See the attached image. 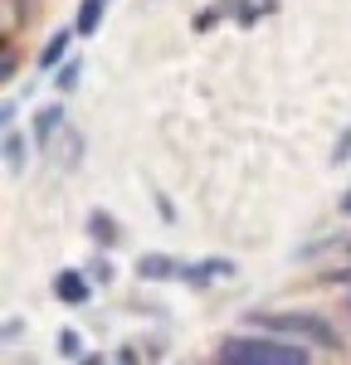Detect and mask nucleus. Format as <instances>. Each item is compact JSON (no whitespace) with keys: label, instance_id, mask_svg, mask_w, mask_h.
I'll return each instance as SVG.
<instances>
[{"label":"nucleus","instance_id":"f257e3e1","mask_svg":"<svg viewBox=\"0 0 351 365\" xmlns=\"http://www.w3.org/2000/svg\"><path fill=\"white\" fill-rule=\"evenodd\" d=\"M210 365H312V356L297 341L263 336V331H239V336H225L215 346V361Z\"/></svg>","mask_w":351,"mask_h":365},{"label":"nucleus","instance_id":"f03ea898","mask_svg":"<svg viewBox=\"0 0 351 365\" xmlns=\"http://www.w3.org/2000/svg\"><path fill=\"white\" fill-rule=\"evenodd\" d=\"M249 327L263 331V336H283V341H297V346H317V351H337L342 336L337 327L317 317V312H249Z\"/></svg>","mask_w":351,"mask_h":365},{"label":"nucleus","instance_id":"7ed1b4c3","mask_svg":"<svg viewBox=\"0 0 351 365\" xmlns=\"http://www.w3.org/2000/svg\"><path fill=\"white\" fill-rule=\"evenodd\" d=\"M54 297L63 307H83L88 297H93V278H88L83 268H58L54 273Z\"/></svg>","mask_w":351,"mask_h":365},{"label":"nucleus","instance_id":"20e7f679","mask_svg":"<svg viewBox=\"0 0 351 365\" xmlns=\"http://www.w3.org/2000/svg\"><path fill=\"white\" fill-rule=\"evenodd\" d=\"M220 278H234V258H195V263L180 268L185 287H210V282H220Z\"/></svg>","mask_w":351,"mask_h":365},{"label":"nucleus","instance_id":"39448f33","mask_svg":"<svg viewBox=\"0 0 351 365\" xmlns=\"http://www.w3.org/2000/svg\"><path fill=\"white\" fill-rule=\"evenodd\" d=\"M73 39H78V29H73V25L54 29V34L44 39V49H39V68H44V73H54V68H63V63L73 58Z\"/></svg>","mask_w":351,"mask_h":365},{"label":"nucleus","instance_id":"423d86ee","mask_svg":"<svg viewBox=\"0 0 351 365\" xmlns=\"http://www.w3.org/2000/svg\"><path fill=\"white\" fill-rule=\"evenodd\" d=\"M180 268H185V258H171V253H142L137 258L142 282H180Z\"/></svg>","mask_w":351,"mask_h":365},{"label":"nucleus","instance_id":"0eeeda50","mask_svg":"<svg viewBox=\"0 0 351 365\" xmlns=\"http://www.w3.org/2000/svg\"><path fill=\"white\" fill-rule=\"evenodd\" d=\"M88 239H93L98 249H117V244H122L117 215H108V210H88Z\"/></svg>","mask_w":351,"mask_h":365},{"label":"nucleus","instance_id":"6e6552de","mask_svg":"<svg viewBox=\"0 0 351 365\" xmlns=\"http://www.w3.org/2000/svg\"><path fill=\"white\" fill-rule=\"evenodd\" d=\"M108 5H113V0H78V15H73V29H78V39H93V34L103 29V15H108Z\"/></svg>","mask_w":351,"mask_h":365},{"label":"nucleus","instance_id":"1a4fd4ad","mask_svg":"<svg viewBox=\"0 0 351 365\" xmlns=\"http://www.w3.org/2000/svg\"><path fill=\"white\" fill-rule=\"evenodd\" d=\"M68 122V113H63V103H49V108H39L34 113V141L39 146H49V141L58 137V127Z\"/></svg>","mask_w":351,"mask_h":365},{"label":"nucleus","instance_id":"9d476101","mask_svg":"<svg viewBox=\"0 0 351 365\" xmlns=\"http://www.w3.org/2000/svg\"><path fill=\"white\" fill-rule=\"evenodd\" d=\"M25 161H29V141L20 137L15 127H5V170H10V175H20Z\"/></svg>","mask_w":351,"mask_h":365},{"label":"nucleus","instance_id":"9b49d317","mask_svg":"<svg viewBox=\"0 0 351 365\" xmlns=\"http://www.w3.org/2000/svg\"><path fill=\"white\" fill-rule=\"evenodd\" d=\"M78 78H83V58H68L63 68H54V78H49V83H54L58 98H68V93L78 88Z\"/></svg>","mask_w":351,"mask_h":365},{"label":"nucleus","instance_id":"f8f14e48","mask_svg":"<svg viewBox=\"0 0 351 365\" xmlns=\"http://www.w3.org/2000/svg\"><path fill=\"white\" fill-rule=\"evenodd\" d=\"M54 346H58V356H68V361H83V336H78V331H68V327H63Z\"/></svg>","mask_w":351,"mask_h":365},{"label":"nucleus","instance_id":"ddd939ff","mask_svg":"<svg viewBox=\"0 0 351 365\" xmlns=\"http://www.w3.org/2000/svg\"><path fill=\"white\" fill-rule=\"evenodd\" d=\"M351 161V122H347V132L337 137V146H332V166H347Z\"/></svg>","mask_w":351,"mask_h":365},{"label":"nucleus","instance_id":"4468645a","mask_svg":"<svg viewBox=\"0 0 351 365\" xmlns=\"http://www.w3.org/2000/svg\"><path fill=\"white\" fill-rule=\"evenodd\" d=\"M15 68H20V58H15V44L5 39V58H0V78L10 83V78H15Z\"/></svg>","mask_w":351,"mask_h":365},{"label":"nucleus","instance_id":"2eb2a0df","mask_svg":"<svg viewBox=\"0 0 351 365\" xmlns=\"http://www.w3.org/2000/svg\"><path fill=\"white\" fill-rule=\"evenodd\" d=\"M88 278H93V282H113V263H108V258H98V263L88 268Z\"/></svg>","mask_w":351,"mask_h":365},{"label":"nucleus","instance_id":"dca6fc26","mask_svg":"<svg viewBox=\"0 0 351 365\" xmlns=\"http://www.w3.org/2000/svg\"><path fill=\"white\" fill-rule=\"evenodd\" d=\"M20 20H29V0H10V25H20Z\"/></svg>","mask_w":351,"mask_h":365},{"label":"nucleus","instance_id":"f3484780","mask_svg":"<svg viewBox=\"0 0 351 365\" xmlns=\"http://www.w3.org/2000/svg\"><path fill=\"white\" fill-rule=\"evenodd\" d=\"M15 113H20V103H15V98H5V108H0V122H5V127H15Z\"/></svg>","mask_w":351,"mask_h":365},{"label":"nucleus","instance_id":"a211bd4d","mask_svg":"<svg viewBox=\"0 0 351 365\" xmlns=\"http://www.w3.org/2000/svg\"><path fill=\"white\" fill-rule=\"evenodd\" d=\"M337 210H342V215H351V190H347L342 200H337Z\"/></svg>","mask_w":351,"mask_h":365},{"label":"nucleus","instance_id":"6ab92c4d","mask_svg":"<svg viewBox=\"0 0 351 365\" xmlns=\"http://www.w3.org/2000/svg\"><path fill=\"white\" fill-rule=\"evenodd\" d=\"M78 365H108V361H103V356H83Z\"/></svg>","mask_w":351,"mask_h":365}]
</instances>
